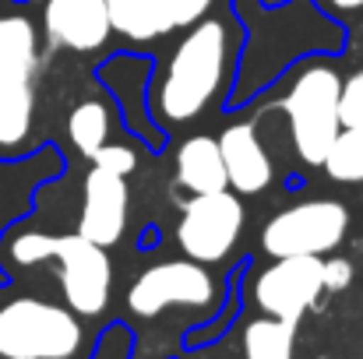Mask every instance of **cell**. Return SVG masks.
<instances>
[{
  "label": "cell",
  "instance_id": "1",
  "mask_svg": "<svg viewBox=\"0 0 363 359\" xmlns=\"http://www.w3.org/2000/svg\"><path fill=\"white\" fill-rule=\"evenodd\" d=\"M226 74V25L223 21H194V28L177 46L159 106L169 120H194L219 92Z\"/></svg>",
  "mask_w": 363,
  "mask_h": 359
},
{
  "label": "cell",
  "instance_id": "2",
  "mask_svg": "<svg viewBox=\"0 0 363 359\" xmlns=\"http://www.w3.org/2000/svg\"><path fill=\"white\" fill-rule=\"evenodd\" d=\"M82 349V324L71 310L43 300L0 307V359H71Z\"/></svg>",
  "mask_w": 363,
  "mask_h": 359
},
{
  "label": "cell",
  "instance_id": "3",
  "mask_svg": "<svg viewBox=\"0 0 363 359\" xmlns=\"http://www.w3.org/2000/svg\"><path fill=\"white\" fill-rule=\"evenodd\" d=\"M339 85L342 78L328 67H307L282 99V113L293 127V144L307 166H321L335 144L339 123Z\"/></svg>",
  "mask_w": 363,
  "mask_h": 359
},
{
  "label": "cell",
  "instance_id": "4",
  "mask_svg": "<svg viewBox=\"0 0 363 359\" xmlns=\"http://www.w3.org/2000/svg\"><path fill=\"white\" fill-rule=\"evenodd\" d=\"M350 226V212L339 201H303L279 212L264 233L261 246L272 257H321L335 250Z\"/></svg>",
  "mask_w": 363,
  "mask_h": 359
},
{
  "label": "cell",
  "instance_id": "5",
  "mask_svg": "<svg viewBox=\"0 0 363 359\" xmlns=\"http://www.w3.org/2000/svg\"><path fill=\"white\" fill-rule=\"evenodd\" d=\"M243 229V205L237 194L216 190V194H194L180 215L177 243L184 253L198 264L223 261Z\"/></svg>",
  "mask_w": 363,
  "mask_h": 359
},
{
  "label": "cell",
  "instance_id": "6",
  "mask_svg": "<svg viewBox=\"0 0 363 359\" xmlns=\"http://www.w3.org/2000/svg\"><path fill=\"white\" fill-rule=\"evenodd\" d=\"M216 300V282L198 261H162L134 278L127 289V307L138 317H159L169 307H208Z\"/></svg>",
  "mask_w": 363,
  "mask_h": 359
},
{
  "label": "cell",
  "instance_id": "7",
  "mask_svg": "<svg viewBox=\"0 0 363 359\" xmlns=\"http://www.w3.org/2000/svg\"><path fill=\"white\" fill-rule=\"evenodd\" d=\"M60 261V289L74 314L96 317L110 303L113 285V264L106 257V246H96L92 239L78 237H53V253Z\"/></svg>",
  "mask_w": 363,
  "mask_h": 359
},
{
  "label": "cell",
  "instance_id": "8",
  "mask_svg": "<svg viewBox=\"0 0 363 359\" xmlns=\"http://www.w3.org/2000/svg\"><path fill=\"white\" fill-rule=\"evenodd\" d=\"M321 292V257H275V264L261 271L254 285L257 307L286 324H296Z\"/></svg>",
  "mask_w": 363,
  "mask_h": 359
},
{
  "label": "cell",
  "instance_id": "9",
  "mask_svg": "<svg viewBox=\"0 0 363 359\" xmlns=\"http://www.w3.org/2000/svg\"><path fill=\"white\" fill-rule=\"evenodd\" d=\"M212 0H106L110 28L130 42H148L187 28L208 14Z\"/></svg>",
  "mask_w": 363,
  "mask_h": 359
},
{
  "label": "cell",
  "instance_id": "10",
  "mask_svg": "<svg viewBox=\"0 0 363 359\" xmlns=\"http://www.w3.org/2000/svg\"><path fill=\"white\" fill-rule=\"evenodd\" d=\"M123 180L127 176L92 166V173L85 176V205H82L78 237L92 239L96 246H113L123 237V226H127V183Z\"/></svg>",
  "mask_w": 363,
  "mask_h": 359
},
{
  "label": "cell",
  "instance_id": "11",
  "mask_svg": "<svg viewBox=\"0 0 363 359\" xmlns=\"http://www.w3.org/2000/svg\"><path fill=\"white\" fill-rule=\"evenodd\" d=\"M106 0H46V35L53 46L92 53L110 39Z\"/></svg>",
  "mask_w": 363,
  "mask_h": 359
},
{
  "label": "cell",
  "instance_id": "12",
  "mask_svg": "<svg viewBox=\"0 0 363 359\" xmlns=\"http://www.w3.org/2000/svg\"><path fill=\"white\" fill-rule=\"evenodd\" d=\"M219 155L226 166V183L237 194H261L272 183V162L257 141V130L250 123H233L219 137Z\"/></svg>",
  "mask_w": 363,
  "mask_h": 359
},
{
  "label": "cell",
  "instance_id": "13",
  "mask_svg": "<svg viewBox=\"0 0 363 359\" xmlns=\"http://www.w3.org/2000/svg\"><path fill=\"white\" fill-rule=\"evenodd\" d=\"M177 180L191 194H216L226 190V166L219 155V141L208 134H194L177 148Z\"/></svg>",
  "mask_w": 363,
  "mask_h": 359
},
{
  "label": "cell",
  "instance_id": "14",
  "mask_svg": "<svg viewBox=\"0 0 363 359\" xmlns=\"http://www.w3.org/2000/svg\"><path fill=\"white\" fill-rule=\"evenodd\" d=\"M35 28L28 18H0V85L32 81L35 74Z\"/></svg>",
  "mask_w": 363,
  "mask_h": 359
},
{
  "label": "cell",
  "instance_id": "15",
  "mask_svg": "<svg viewBox=\"0 0 363 359\" xmlns=\"http://www.w3.org/2000/svg\"><path fill=\"white\" fill-rule=\"evenodd\" d=\"M32 81L0 85V144H21L32 130Z\"/></svg>",
  "mask_w": 363,
  "mask_h": 359
},
{
  "label": "cell",
  "instance_id": "16",
  "mask_svg": "<svg viewBox=\"0 0 363 359\" xmlns=\"http://www.w3.org/2000/svg\"><path fill=\"white\" fill-rule=\"evenodd\" d=\"M293 328L279 317L250 321L243 331V359H293Z\"/></svg>",
  "mask_w": 363,
  "mask_h": 359
},
{
  "label": "cell",
  "instance_id": "17",
  "mask_svg": "<svg viewBox=\"0 0 363 359\" xmlns=\"http://www.w3.org/2000/svg\"><path fill=\"white\" fill-rule=\"evenodd\" d=\"M321 169L339 183H363V127L339 130V137L328 148Z\"/></svg>",
  "mask_w": 363,
  "mask_h": 359
},
{
  "label": "cell",
  "instance_id": "18",
  "mask_svg": "<svg viewBox=\"0 0 363 359\" xmlns=\"http://www.w3.org/2000/svg\"><path fill=\"white\" fill-rule=\"evenodd\" d=\"M67 134H71L74 148L85 159H92V152L103 148L106 137H110V117H106V110L99 103H82L71 113V120H67Z\"/></svg>",
  "mask_w": 363,
  "mask_h": 359
},
{
  "label": "cell",
  "instance_id": "19",
  "mask_svg": "<svg viewBox=\"0 0 363 359\" xmlns=\"http://www.w3.org/2000/svg\"><path fill=\"white\" fill-rule=\"evenodd\" d=\"M339 123L342 127H363V71L339 85Z\"/></svg>",
  "mask_w": 363,
  "mask_h": 359
},
{
  "label": "cell",
  "instance_id": "20",
  "mask_svg": "<svg viewBox=\"0 0 363 359\" xmlns=\"http://www.w3.org/2000/svg\"><path fill=\"white\" fill-rule=\"evenodd\" d=\"M50 253H53V237L46 233H21L11 243V257L18 264H39V261H50Z\"/></svg>",
  "mask_w": 363,
  "mask_h": 359
},
{
  "label": "cell",
  "instance_id": "21",
  "mask_svg": "<svg viewBox=\"0 0 363 359\" xmlns=\"http://www.w3.org/2000/svg\"><path fill=\"white\" fill-rule=\"evenodd\" d=\"M92 166L110 169V173H117V176H130L134 166H138V155H134L130 148H123V144H110V141H106L103 148L92 152Z\"/></svg>",
  "mask_w": 363,
  "mask_h": 359
},
{
  "label": "cell",
  "instance_id": "22",
  "mask_svg": "<svg viewBox=\"0 0 363 359\" xmlns=\"http://www.w3.org/2000/svg\"><path fill=\"white\" fill-rule=\"evenodd\" d=\"M350 278H353V264H350V261H342V257H328V261H321V285H325L328 292L346 289Z\"/></svg>",
  "mask_w": 363,
  "mask_h": 359
},
{
  "label": "cell",
  "instance_id": "23",
  "mask_svg": "<svg viewBox=\"0 0 363 359\" xmlns=\"http://www.w3.org/2000/svg\"><path fill=\"white\" fill-rule=\"evenodd\" d=\"M332 7H339V11H357V7H363V0H328Z\"/></svg>",
  "mask_w": 363,
  "mask_h": 359
}]
</instances>
